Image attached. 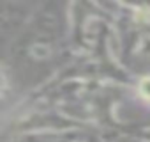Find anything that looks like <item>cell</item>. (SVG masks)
<instances>
[{
  "instance_id": "6da1fadb",
  "label": "cell",
  "mask_w": 150,
  "mask_h": 142,
  "mask_svg": "<svg viewBox=\"0 0 150 142\" xmlns=\"http://www.w3.org/2000/svg\"><path fill=\"white\" fill-rule=\"evenodd\" d=\"M139 89H141V94H143L146 100H150V77H146V78L141 80Z\"/></svg>"
}]
</instances>
